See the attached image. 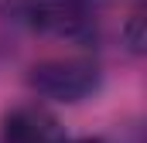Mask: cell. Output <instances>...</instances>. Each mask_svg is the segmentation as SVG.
I'll return each mask as SVG.
<instances>
[{
	"mask_svg": "<svg viewBox=\"0 0 147 143\" xmlns=\"http://www.w3.org/2000/svg\"><path fill=\"white\" fill-rule=\"evenodd\" d=\"M28 85L41 99L72 106V102H82L99 92L103 72L92 58H45V61L31 65Z\"/></svg>",
	"mask_w": 147,
	"mask_h": 143,
	"instance_id": "2",
	"label": "cell"
},
{
	"mask_svg": "<svg viewBox=\"0 0 147 143\" xmlns=\"http://www.w3.org/2000/svg\"><path fill=\"white\" fill-rule=\"evenodd\" d=\"M10 10L28 27L65 41H89L99 24L96 0H10Z\"/></svg>",
	"mask_w": 147,
	"mask_h": 143,
	"instance_id": "1",
	"label": "cell"
},
{
	"mask_svg": "<svg viewBox=\"0 0 147 143\" xmlns=\"http://www.w3.org/2000/svg\"><path fill=\"white\" fill-rule=\"evenodd\" d=\"M65 143H106V140H99V136H82V140H65Z\"/></svg>",
	"mask_w": 147,
	"mask_h": 143,
	"instance_id": "4",
	"label": "cell"
},
{
	"mask_svg": "<svg viewBox=\"0 0 147 143\" xmlns=\"http://www.w3.org/2000/svg\"><path fill=\"white\" fill-rule=\"evenodd\" d=\"M65 126L51 109L24 102L3 116V143H65Z\"/></svg>",
	"mask_w": 147,
	"mask_h": 143,
	"instance_id": "3",
	"label": "cell"
}]
</instances>
